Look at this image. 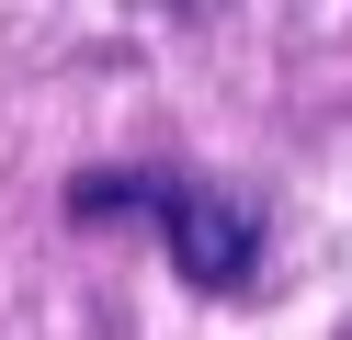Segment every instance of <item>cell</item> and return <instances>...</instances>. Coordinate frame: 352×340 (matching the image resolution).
I'll list each match as a JSON object with an SVG mask.
<instances>
[{
  "label": "cell",
  "instance_id": "cell-1",
  "mask_svg": "<svg viewBox=\"0 0 352 340\" xmlns=\"http://www.w3.org/2000/svg\"><path fill=\"white\" fill-rule=\"evenodd\" d=\"M80 216H114V204H148V216L170 227V261H182V284L205 295H250L261 284V204L228 193V181H182V170H102L80 181Z\"/></svg>",
  "mask_w": 352,
  "mask_h": 340
}]
</instances>
